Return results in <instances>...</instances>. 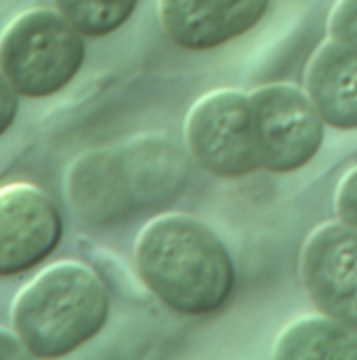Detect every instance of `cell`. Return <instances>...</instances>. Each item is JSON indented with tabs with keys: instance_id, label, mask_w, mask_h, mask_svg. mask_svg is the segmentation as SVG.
<instances>
[{
	"instance_id": "cell-15",
	"label": "cell",
	"mask_w": 357,
	"mask_h": 360,
	"mask_svg": "<svg viewBox=\"0 0 357 360\" xmlns=\"http://www.w3.org/2000/svg\"><path fill=\"white\" fill-rule=\"evenodd\" d=\"M335 207H337L339 219L357 230V167L343 175L337 188Z\"/></svg>"
},
{
	"instance_id": "cell-10",
	"label": "cell",
	"mask_w": 357,
	"mask_h": 360,
	"mask_svg": "<svg viewBox=\"0 0 357 360\" xmlns=\"http://www.w3.org/2000/svg\"><path fill=\"white\" fill-rule=\"evenodd\" d=\"M120 158L137 209L170 202L179 196L189 175L185 152L164 135L133 139L120 150Z\"/></svg>"
},
{
	"instance_id": "cell-2",
	"label": "cell",
	"mask_w": 357,
	"mask_h": 360,
	"mask_svg": "<svg viewBox=\"0 0 357 360\" xmlns=\"http://www.w3.org/2000/svg\"><path fill=\"white\" fill-rule=\"evenodd\" d=\"M109 300L99 276L80 262H57L38 272L13 302V329L29 356L59 359L105 325Z\"/></svg>"
},
{
	"instance_id": "cell-5",
	"label": "cell",
	"mask_w": 357,
	"mask_h": 360,
	"mask_svg": "<svg viewBox=\"0 0 357 360\" xmlns=\"http://www.w3.org/2000/svg\"><path fill=\"white\" fill-rule=\"evenodd\" d=\"M250 103L263 169L290 173L316 158L326 122L307 91L276 82L250 93Z\"/></svg>"
},
{
	"instance_id": "cell-3",
	"label": "cell",
	"mask_w": 357,
	"mask_h": 360,
	"mask_svg": "<svg viewBox=\"0 0 357 360\" xmlns=\"http://www.w3.org/2000/svg\"><path fill=\"white\" fill-rule=\"evenodd\" d=\"M82 34L50 8L17 15L0 36V70L25 97H48L65 89L84 63Z\"/></svg>"
},
{
	"instance_id": "cell-8",
	"label": "cell",
	"mask_w": 357,
	"mask_h": 360,
	"mask_svg": "<svg viewBox=\"0 0 357 360\" xmlns=\"http://www.w3.org/2000/svg\"><path fill=\"white\" fill-rule=\"evenodd\" d=\"M269 0H158L166 36L191 51H206L252 30Z\"/></svg>"
},
{
	"instance_id": "cell-7",
	"label": "cell",
	"mask_w": 357,
	"mask_h": 360,
	"mask_svg": "<svg viewBox=\"0 0 357 360\" xmlns=\"http://www.w3.org/2000/svg\"><path fill=\"white\" fill-rule=\"evenodd\" d=\"M63 221L55 202L32 184L0 188V276L42 264L59 245Z\"/></svg>"
},
{
	"instance_id": "cell-4",
	"label": "cell",
	"mask_w": 357,
	"mask_h": 360,
	"mask_svg": "<svg viewBox=\"0 0 357 360\" xmlns=\"http://www.w3.org/2000/svg\"><path fill=\"white\" fill-rule=\"evenodd\" d=\"M189 154L217 177H244L261 167L250 95L219 89L200 97L185 118Z\"/></svg>"
},
{
	"instance_id": "cell-13",
	"label": "cell",
	"mask_w": 357,
	"mask_h": 360,
	"mask_svg": "<svg viewBox=\"0 0 357 360\" xmlns=\"http://www.w3.org/2000/svg\"><path fill=\"white\" fill-rule=\"evenodd\" d=\"M55 6L82 36L97 38L122 27L137 0H55Z\"/></svg>"
},
{
	"instance_id": "cell-16",
	"label": "cell",
	"mask_w": 357,
	"mask_h": 360,
	"mask_svg": "<svg viewBox=\"0 0 357 360\" xmlns=\"http://www.w3.org/2000/svg\"><path fill=\"white\" fill-rule=\"evenodd\" d=\"M17 91L15 86L11 84V80L4 76V72L0 70V135H4L15 116H17V108H19V101H17Z\"/></svg>"
},
{
	"instance_id": "cell-12",
	"label": "cell",
	"mask_w": 357,
	"mask_h": 360,
	"mask_svg": "<svg viewBox=\"0 0 357 360\" xmlns=\"http://www.w3.org/2000/svg\"><path fill=\"white\" fill-rule=\"evenodd\" d=\"M274 356L357 360V329L328 314L305 316L280 333Z\"/></svg>"
},
{
	"instance_id": "cell-9",
	"label": "cell",
	"mask_w": 357,
	"mask_h": 360,
	"mask_svg": "<svg viewBox=\"0 0 357 360\" xmlns=\"http://www.w3.org/2000/svg\"><path fill=\"white\" fill-rule=\"evenodd\" d=\"M65 186L76 213L93 226H116L137 209L120 152L82 154L74 160Z\"/></svg>"
},
{
	"instance_id": "cell-6",
	"label": "cell",
	"mask_w": 357,
	"mask_h": 360,
	"mask_svg": "<svg viewBox=\"0 0 357 360\" xmlns=\"http://www.w3.org/2000/svg\"><path fill=\"white\" fill-rule=\"evenodd\" d=\"M301 274L314 304L357 329V230L345 221L316 228L301 257Z\"/></svg>"
},
{
	"instance_id": "cell-11",
	"label": "cell",
	"mask_w": 357,
	"mask_h": 360,
	"mask_svg": "<svg viewBox=\"0 0 357 360\" xmlns=\"http://www.w3.org/2000/svg\"><path fill=\"white\" fill-rule=\"evenodd\" d=\"M305 91L335 129H357V49L335 38L324 42L305 72Z\"/></svg>"
},
{
	"instance_id": "cell-17",
	"label": "cell",
	"mask_w": 357,
	"mask_h": 360,
	"mask_svg": "<svg viewBox=\"0 0 357 360\" xmlns=\"http://www.w3.org/2000/svg\"><path fill=\"white\" fill-rule=\"evenodd\" d=\"M29 356L25 346L15 333L0 329V359H25Z\"/></svg>"
},
{
	"instance_id": "cell-1",
	"label": "cell",
	"mask_w": 357,
	"mask_h": 360,
	"mask_svg": "<svg viewBox=\"0 0 357 360\" xmlns=\"http://www.w3.org/2000/svg\"><path fill=\"white\" fill-rule=\"evenodd\" d=\"M135 264L147 289L187 316L221 310L236 285L223 243L202 221L181 213L160 215L141 230Z\"/></svg>"
},
{
	"instance_id": "cell-14",
	"label": "cell",
	"mask_w": 357,
	"mask_h": 360,
	"mask_svg": "<svg viewBox=\"0 0 357 360\" xmlns=\"http://www.w3.org/2000/svg\"><path fill=\"white\" fill-rule=\"evenodd\" d=\"M330 38L357 49V0H337L328 19Z\"/></svg>"
}]
</instances>
